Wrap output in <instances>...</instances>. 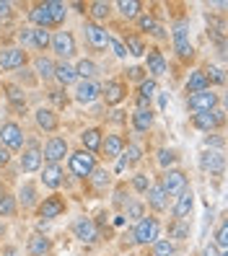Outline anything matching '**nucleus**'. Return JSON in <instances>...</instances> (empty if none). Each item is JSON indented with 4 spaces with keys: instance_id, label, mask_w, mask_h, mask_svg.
<instances>
[{
    "instance_id": "obj_55",
    "label": "nucleus",
    "mask_w": 228,
    "mask_h": 256,
    "mask_svg": "<svg viewBox=\"0 0 228 256\" xmlns=\"http://www.w3.org/2000/svg\"><path fill=\"white\" fill-rule=\"evenodd\" d=\"M223 142H225L223 138H207V140H205L207 148H223Z\"/></svg>"
},
{
    "instance_id": "obj_6",
    "label": "nucleus",
    "mask_w": 228,
    "mask_h": 256,
    "mask_svg": "<svg viewBox=\"0 0 228 256\" xmlns=\"http://www.w3.org/2000/svg\"><path fill=\"white\" fill-rule=\"evenodd\" d=\"M187 106H189L194 114L215 112V106H218V94H212V91H200V94H192V96L187 98Z\"/></svg>"
},
{
    "instance_id": "obj_58",
    "label": "nucleus",
    "mask_w": 228,
    "mask_h": 256,
    "mask_svg": "<svg viewBox=\"0 0 228 256\" xmlns=\"http://www.w3.org/2000/svg\"><path fill=\"white\" fill-rule=\"evenodd\" d=\"M8 13H11V3H0V18L8 16Z\"/></svg>"
},
{
    "instance_id": "obj_36",
    "label": "nucleus",
    "mask_w": 228,
    "mask_h": 256,
    "mask_svg": "<svg viewBox=\"0 0 228 256\" xmlns=\"http://www.w3.org/2000/svg\"><path fill=\"white\" fill-rule=\"evenodd\" d=\"M19 202H21L24 207H34V204H37V189H34L32 182H26V184L19 189Z\"/></svg>"
},
{
    "instance_id": "obj_22",
    "label": "nucleus",
    "mask_w": 228,
    "mask_h": 256,
    "mask_svg": "<svg viewBox=\"0 0 228 256\" xmlns=\"http://www.w3.org/2000/svg\"><path fill=\"white\" fill-rule=\"evenodd\" d=\"M34 122H37V127H39V130H44V132H55V130L60 127L57 114H55L52 109H44V106L34 112Z\"/></svg>"
},
{
    "instance_id": "obj_29",
    "label": "nucleus",
    "mask_w": 228,
    "mask_h": 256,
    "mask_svg": "<svg viewBox=\"0 0 228 256\" xmlns=\"http://www.w3.org/2000/svg\"><path fill=\"white\" fill-rule=\"evenodd\" d=\"M52 78H57L63 86H73L75 80H78V75H75V68L68 65L65 60H63V62H57V65H55V75H52Z\"/></svg>"
},
{
    "instance_id": "obj_42",
    "label": "nucleus",
    "mask_w": 228,
    "mask_h": 256,
    "mask_svg": "<svg viewBox=\"0 0 228 256\" xmlns=\"http://www.w3.org/2000/svg\"><path fill=\"white\" fill-rule=\"evenodd\" d=\"M32 42H34L37 50H47L50 42H52V36H50L47 28H34V32H32Z\"/></svg>"
},
{
    "instance_id": "obj_5",
    "label": "nucleus",
    "mask_w": 228,
    "mask_h": 256,
    "mask_svg": "<svg viewBox=\"0 0 228 256\" xmlns=\"http://www.w3.org/2000/svg\"><path fill=\"white\" fill-rule=\"evenodd\" d=\"M29 62V54L21 47H3L0 50V70H21Z\"/></svg>"
},
{
    "instance_id": "obj_24",
    "label": "nucleus",
    "mask_w": 228,
    "mask_h": 256,
    "mask_svg": "<svg viewBox=\"0 0 228 256\" xmlns=\"http://www.w3.org/2000/svg\"><path fill=\"white\" fill-rule=\"evenodd\" d=\"M101 140H104V132L91 127V130H83L81 132V142H83V150H88V153H96V150H101Z\"/></svg>"
},
{
    "instance_id": "obj_48",
    "label": "nucleus",
    "mask_w": 228,
    "mask_h": 256,
    "mask_svg": "<svg viewBox=\"0 0 228 256\" xmlns=\"http://www.w3.org/2000/svg\"><path fill=\"white\" fill-rule=\"evenodd\" d=\"M215 246L225 254V246H228V225H225V222H220V228H218V233H215Z\"/></svg>"
},
{
    "instance_id": "obj_38",
    "label": "nucleus",
    "mask_w": 228,
    "mask_h": 256,
    "mask_svg": "<svg viewBox=\"0 0 228 256\" xmlns=\"http://www.w3.org/2000/svg\"><path fill=\"white\" fill-rule=\"evenodd\" d=\"M184 240V238H189V225H187V220H174L171 222V228H169V240Z\"/></svg>"
},
{
    "instance_id": "obj_7",
    "label": "nucleus",
    "mask_w": 228,
    "mask_h": 256,
    "mask_svg": "<svg viewBox=\"0 0 228 256\" xmlns=\"http://www.w3.org/2000/svg\"><path fill=\"white\" fill-rule=\"evenodd\" d=\"M24 130L16 122H6L0 127V142L6 145V150H21L24 148Z\"/></svg>"
},
{
    "instance_id": "obj_37",
    "label": "nucleus",
    "mask_w": 228,
    "mask_h": 256,
    "mask_svg": "<svg viewBox=\"0 0 228 256\" xmlns=\"http://www.w3.org/2000/svg\"><path fill=\"white\" fill-rule=\"evenodd\" d=\"M34 65H37V72H39V78H44V80H50L52 78V75H55V62H52V60L50 57H37L34 60Z\"/></svg>"
},
{
    "instance_id": "obj_23",
    "label": "nucleus",
    "mask_w": 228,
    "mask_h": 256,
    "mask_svg": "<svg viewBox=\"0 0 228 256\" xmlns=\"http://www.w3.org/2000/svg\"><path fill=\"white\" fill-rule=\"evenodd\" d=\"M166 70H169V65H166V60L158 50H148V65H145V72L153 75V80L161 78V75H166Z\"/></svg>"
},
{
    "instance_id": "obj_16",
    "label": "nucleus",
    "mask_w": 228,
    "mask_h": 256,
    "mask_svg": "<svg viewBox=\"0 0 228 256\" xmlns=\"http://www.w3.org/2000/svg\"><path fill=\"white\" fill-rule=\"evenodd\" d=\"M101 96V86L96 80H81L75 86V101L78 104H94Z\"/></svg>"
},
{
    "instance_id": "obj_39",
    "label": "nucleus",
    "mask_w": 228,
    "mask_h": 256,
    "mask_svg": "<svg viewBox=\"0 0 228 256\" xmlns=\"http://www.w3.org/2000/svg\"><path fill=\"white\" fill-rule=\"evenodd\" d=\"M16 210H19L16 197H11V194H3V197H0V218H13Z\"/></svg>"
},
{
    "instance_id": "obj_10",
    "label": "nucleus",
    "mask_w": 228,
    "mask_h": 256,
    "mask_svg": "<svg viewBox=\"0 0 228 256\" xmlns=\"http://www.w3.org/2000/svg\"><path fill=\"white\" fill-rule=\"evenodd\" d=\"M50 47L68 62V57L75 54V36H73L70 32H55V34H52V42H50Z\"/></svg>"
},
{
    "instance_id": "obj_31",
    "label": "nucleus",
    "mask_w": 228,
    "mask_h": 256,
    "mask_svg": "<svg viewBox=\"0 0 228 256\" xmlns=\"http://www.w3.org/2000/svg\"><path fill=\"white\" fill-rule=\"evenodd\" d=\"M117 10H119V16H122V18L132 21V18L140 16L143 6L138 3V0H119V3H117Z\"/></svg>"
},
{
    "instance_id": "obj_61",
    "label": "nucleus",
    "mask_w": 228,
    "mask_h": 256,
    "mask_svg": "<svg viewBox=\"0 0 228 256\" xmlns=\"http://www.w3.org/2000/svg\"><path fill=\"white\" fill-rule=\"evenodd\" d=\"M3 256H19V251L13 248V246H6V248H3Z\"/></svg>"
},
{
    "instance_id": "obj_51",
    "label": "nucleus",
    "mask_w": 228,
    "mask_h": 256,
    "mask_svg": "<svg viewBox=\"0 0 228 256\" xmlns=\"http://www.w3.org/2000/svg\"><path fill=\"white\" fill-rule=\"evenodd\" d=\"M127 202H130L127 189L125 186H117V192H114V207H127Z\"/></svg>"
},
{
    "instance_id": "obj_33",
    "label": "nucleus",
    "mask_w": 228,
    "mask_h": 256,
    "mask_svg": "<svg viewBox=\"0 0 228 256\" xmlns=\"http://www.w3.org/2000/svg\"><path fill=\"white\" fill-rule=\"evenodd\" d=\"M125 50H127V54H132V57H143L148 50H145V42L138 36V34H125Z\"/></svg>"
},
{
    "instance_id": "obj_27",
    "label": "nucleus",
    "mask_w": 228,
    "mask_h": 256,
    "mask_svg": "<svg viewBox=\"0 0 228 256\" xmlns=\"http://www.w3.org/2000/svg\"><path fill=\"white\" fill-rule=\"evenodd\" d=\"M52 248V240L50 238H44V236H32L29 238V256H47Z\"/></svg>"
},
{
    "instance_id": "obj_59",
    "label": "nucleus",
    "mask_w": 228,
    "mask_h": 256,
    "mask_svg": "<svg viewBox=\"0 0 228 256\" xmlns=\"http://www.w3.org/2000/svg\"><path fill=\"white\" fill-rule=\"evenodd\" d=\"M8 158H11V153L3 148V150H0V166H6V163H8Z\"/></svg>"
},
{
    "instance_id": "obj_54",
    "label": "nucleus",
    "mask_w": 228,
    "mask_h": 256,
    "mask_svg": "<svg viewBox=\"0 0 228 256\" xmlns=\"http://www.w3.org/2000/svg\"><path fill=\"white\" fill-rule=\"evenodd\" d=\"M127 78L143 83V80H145V70H143V68H130V70H127Z\"/></svg>"
},
{
    "instance_id": "obj_14",
    "label": "nucleus",
    "mask_w": 228,
    "mask_h": 256,
    "mask_svg": "<svg viewBox=\"0 0 228 256\" xmlns=\"http://www.w3.org/2000/svg\"><path fill=\"white\" fill-rule=\"evenodd\" d=\"M225 122V116H223V112H205V114H192V124L197 127V130H202V132H210V130H215V127H220Z\"/></svg>"
},
{
    "instance_id": "obj_21",
    "label": "nucleus",
    "mask_w": 228,
    "mask_h": 256,
    "mask_svg": "<svg viewBox=\"0 0 228 256\" xmlns=\"http://www.w3.org/2000/svg\"><path fill=\"white\" fill-rule=\"evenodd\" d=\"M42 184L47 189H60V186H63V168H60V163H47V166H44Z\"/></svg>"
},
{
    "instance_id": "obj_60",
    "label": "nucleus",
    "mask_w": 228,
    "mask_h": 256,
    "mask_svg": "<svg viewBox=\"0 0 228 256\" xmlns=\"http://www.w3.org/2000/svg\"><path fill=\"white\" fill-rule=\"evenodd\" d=\"M205 256H225V254H218L215 246H207V248H205Z\"/></svg>"
},
{
    "instance_id": "obj_56",
    "label": "nucleus",
    "mask_w": 228,
    "mask_h": 256,
    "mask_svg": "<svg viewBox=\"0 0 228 256\" xmlns=\"http://www.w3.org/2000/svg\"><path fill=\"white\" fill-rule=\"evenodd\" d=\"M19 78H21V80H26L29 86H34V83H37V80L32 78V75H29V70H26V68H21V72H19Z\"/></svg>"
},
{
    "instance_id": "obj_20",
    "label": "nucleus",
    "mask_w": 228,
    "mask_h": 256,
    "mask_svg": "<svg viewBox=\"0 0 228 256\" xmlns=\"http://www.w3.org/2000/svg\"><path fill=\"white\" fill-rule=\"evenodd\" d=\"M145 194H148V204L153 207L156 212H166V210H169V194L161 189V184H150V189Z\"/></svg>"
},
{
    "instance_id": "obj_41",
    "label": "nucleus",
    "mask_w": 228,
    "mask_h": 256,
    "mask_svg": "<svg viewBox=\"0 0 228 256\" xmlns=\"http://www.w3.org/2000/svg\"><path fill=\"white\" fill-rule=\"evenodd\" d=\"M174 254H176V246L169 238H158L153 244V256H174Z\"/></svg>"
},
{
    "instance_id": "obj_9",
    "label": "nucleus",
    "mask_w": 228,
    "mask_h": 256,
    "mask_svg": "<svg viewBox=\"0 0 228 256\" xmlns=\"http://www.w3.org/2000/svg\"><path fill=\"white\" fill-rule=\"evenodd\" d=\"M73 233L75 238L81 240V244H96L99 240V228H96V222L91 220V218H78L73 222Z\"/></svg>"
},
{
    "instance_id": "obj_3",
    "label": "nucleus",
    "mask_w": 228,
    "mask_h": 256,
    "mask_svg": "<svg viewBox=\"0 0 228 256\" xmlns=\"http://www.w3.org/2000/svg\"><path fill=\"white\" fill-rule=\"evenodd\" d=\"M171 42H174V50L181 60H189L194 57V47H192V42H189V26L181 21L174 26V32H171Z\"/></svg>"
},
{
    "instance_id": "obj_47",
    "label": "nucleus",
    "mask_w": 228,
    "mask_h": 256,
    "mask_svg": "<svg viewBox=\"0 0 228 256\" xmlns=\"http://www.w3.org/2000/svg\"><path fill=\"white\" fill-rule=\"evenodd\" d=\"M132 189H135V192H140V194H145V192L150 189V178H148V174H135V176H132Z\"/></svg>"
},
{
    "instance_id": "obj_28",
    "label": "nucleus",
    "mask_w": 228,
    "mask_h": 256,
    "mask_svg": "<svg viewBox=\"0 0 228 256\" xmlns=\"http://www.w3.org/2000/svg\"><path fill=\"white\" fill-rule=\"evenodd\" d=\"M132 127L138 132H148L153 127V112L150 109H135L132 112Z\"/></svg>"
},
{
    "instance_id": "obj_63",
    "label": "nucleus",
    "mask_w": 228,
    "mask_h": 256,
    "mask_svg": "<svg viewBox=\"0 0 228 256\" xmlns=\"http://www.w3.org/2000/svg\"><path fill=\"white\" fill-rule=\"evenodd\" d=\"M166 101H169V98H166V94H161V98H158V106L161 109H166Z\"/></svg>"
},
{
    "instance_id": "obj_18",
    "label": "nucleus",
    "mask_w": 228,
    "mask_h": 256,
    "mask_svg": "<svg viewBox=\"0 0 228 256\" xmlns=\"http://www.w3.org/2000/svg\"><path fill=\"white\" fill-rule=\"evenodd\" d=\"M194 210V194L189 189H184L176 197V204H174V220H187Z\"/></svg>"
},
{
    "instance_id": "obj_62",
    "label": "nucleus",
    "mask_w": 228,
    "mask_h": 256,
    "mask_svg": "<svg viewBox=\"0 0 228 256\" xmlns=\"http://www.w3.org/2000/svg\"><path fill=\"white\" fill-rule=\"evenodd\" d=\"M127 168V158L122 156V158H119V163H117V171H125Z\"/></svg>"
},
{
    "instance_id": "obj_25",
    "label": "nucleus",
    "mask_w": 228,
    "mask_h": 256,
    "mask_svg": "<svg viewBox=\"0 0 228 256\" xmlns=\"http://www.w3.org/2000/svg\"><path fill=\"white\" fill-rule=\"evenodd\" d=\"M200 91H210V80L205 70H192L187 78V94H200Z\"/></svg>"
},
{
    "instance_id": "obj_1",
    "label": "nucleus",
    "mask_w": 228,
    "mask_h": 256,
    "mask_svg": "<svg viewBox=\"0 0 228 256\" xmlns=\"http://www.w3.org/2000/svg\"><path fill=\"white\" fill-rule=\"evenodd\" d=\"M158 230H161V225L156 218H140L138 222H135V230L130 233L135 244H140V246H148V244H156L158 240Z\"/></svg>"
},
{
    "instance_id": "obj_53",
    "label": "nucleus",
    "mask_w": 228,
    "mask_h": 256,
    "mask_svg": "<svg viewBox=\"0 0 228 256\" xmlns=\"http://www.w3.org/2000/svg\"><path fill=\"white\" fill-rule=\"evenodd\" d=\"M32 32H34V28H21V32H19L21 50H24V47H29V44H34V42H32Z\"/></svg>"
},
{
    "instance_id": "obj_57",
    "label": "nucleus",
    "mask_w": 228,
    "mask_h": 256,
    "mask_svg": "<svg viewBox=\"0 0 228 256\" xmlns=\"http://www.w3.org/2000/svg\"><path fill=\"white\" fill-rule=\"evenodd\" d=\"M50 96H52V101H57V104H68V96H63V91H52Z\"/></svg>"
},
{
    "instance_id": "obj_45",
    "label": "nucleus",
    "mask_w": 228,
    "mask_h": 256,
    "mask_svg": "<svg viewBox=\"0 0 228 256\" xmlns=\"http://www.w3.org/2000/svg\"><path fill=\"white\" fill-rule=\"evenodd\" d=\"M179 160V156H176V150H171V148H163V150H158V163L163 166L166 171L171 168V166Z\"/></svg>"
},
{
    "instance_id": "obj_19",
    "label": "nucleus",
    "mask_w": 228,
    "mask_h": 256,
    "mask_svg": "<svg viewBox=\"0 0 228 256\" xmlns=\"http://www.w3.org/2000/svg\"><path fill=\"white\" fill-rule=\"evenodd\" d=\"M200 168L207 171V174H223L225 158L220 153H215V150H205V153L200 156Z\"/></svg>"
},
{
    "instance_id": "obj_12",
    "label": "nucleus",
    "mask_w": 228,
    "mask_h": 256,
    "mask_svg": "<svg viewBox=\"0 0 228 256\" xmlns=\"http://www.w3.org/2000/svg\"><path fill=\"white\" fill-rule=\"evenodd\" d=\"M86 39L94 50H104L106 44H109V32L101 26V24H94V21H86Z\"/></svg>"
},
{
    "instance_id": "obj_32",
    "label": "nucleus",
    "mask_w": 228,
    "mask_h": 256,
    "mask_svg": "<svg viewBox=\"0 0 228 256\" xmlns=\"http://www.w3.org/2000/svg\"><path fill=\"white\" fill-rule=\"evenodd\" d=\"M88 13H91V18L96 21H104V18H109V13H112V3H106V0H94V3H88Z\"/></svg>"
},
{
    "instance_id": "obj_15",
    "label": "nucleus",
    "mask_w": 228,
    "mask_h": 256,
    "mask_svg": "<svg viewBox=\"0 0 228 256\" xmlns=\"http://www.w3.org/2000/svg\"><path fill=\"white\" fill-rule=\"evenodd\" d=\"M125 153V138L122 134H106V138L101 140V156L106 160H114Z\"/></svg>"
},
{
    "instance_id": "obj_44",
    "label": "nucleus",
    "mask_w": 228,
    "mask_h": 256,
    "mask_svg": "<svg viewBox=\"0 0 228 256\" xmlns=\"http://www.w3.org/2000/svg\"><path fill=\"white\" fill-rule=\"evenodd\" d=\"M156 91H158L156 80H153V78H145V80L138 86V98H145V101H150V96H153Z\"/></svg>"
},
{
    "instance_id": "obj_17",
    "label": "nucleus",
    "mask_w": 228,
    "mask_h": 256,
    "mask_svg": "<svg viewBox=\"0 0 228 256\" xmlns=\"http://www.w3.org/2000/svg\"><path fill=\"white\" fill-rule=\"evenodd\" d=\"M39 166H42V148L37 142H32L21 156V171L34 174V171H39Z\"/></svg>"
},
{
    "instance_id": "obj_40",
    "label": "nucleus",
    "mask_w": 228,
    "mask_h": 256,
    "mask_svg": "<svg viewBox=\"0 0 228 256\" xmlns=\"http://www.w3.org/2000/svg\"><path fill=\"white\" fill-rule=\"evenodd\" d=\"M135 21H138V26H140V32H148V34H153L156 28L161 26V24L156 21V16H153V13H140V16L135 18Z\"/></svg>"
},
{
    "instance_id": "obj_64",
    "label": "nucleus",
    "mask_w": 228,
    "mask_h": 256,
    "mask_svg": "<svg viewBox=\"0 0 228 256\" xmlns=\"http://www.w3.org/2000/svg\"><path fill=\"white\" fill-rule=\"evenodd\" d=\"M3 233H6V225H3V222H0V238H3Z\"/></svg>"
},
{
    "instance_id": "obj_46",
    "label": "nucleus",
    "mask_w": 228,
    "mask_h": 256,
    "mask_svg": "<svg viewBox=\"0 0 228 256\" xmlns=\"http://www.w3.org/2000/svg\"><path fill=\"white\" fill-rule=\"evenodd\" d=\"M125 148H127V153H122V156L127 158V166L140 163V158H143V150H140L138 145H132V142H125Z\"/></svg>"
},
{
    "instance_id": "obj_34",
    "label": "nucleus",
    "mask_w": 228,
    "mask_h": 256,
    "mask_svg": "<svg viewBox=\"0 0 228 256\" xmlns=\"http://www.w3.org/2000/svg\"><path fill=\"white\" fill-rule=\"evenodd\" d=\"M96 72H99V68H96L94 60H81V62L75 65V75H78L81 80H94Z\"/></svg>"
},
{
    "instance_id": "obj_26",
    "label": "nucleus",
    "mask_w": 228,
    "mask_h": 256,
    "mask_svg": "<svg viewBox=\"0 0 228 256\" xmlns=\"http://www.w3.org/2000/svg\"><path fill=\"white\" fill-rule=\"evenodd\" d=\"M29 18L37 28H50L52 26V18H50V10H47V3H37L32 10H29Z\"/></svg>"
},
{
    "instance_id": "obj_49",
    "label": "nucleus",
    "mask_w": 228,
    "mask_h": 256,
    "mask_svg": "<svg viewBox=\"0 0 228 256\" xmlns=\"http://www.w3.org/2000/svg\"><path fill=\"white\" fill-rule=\"evenodd\" d=\"M125 210H127V215H125V218H130V220H135V222L143 218V204H140V202H127Z\"/></svg>"
},
{
    "instance_id": "obj_13",
    "label": "nucleus",
    "mask_w": 228,
    "mask_h": 256,
    "mask_svg": "<svg viewBox=\"0 0 228 256\" xmlns=\"http://www.w3.org/2000/svg\"><path fill=\"white\" fill-rule=\"evenodd\" d=\"M37 212H39L42 220H55V218H60L65 212V200L57 197V194H55V197H44V202L39 204Z\"/></svg>"
},
{
    "instance_id": "obj_35",
    "label": "nucleus",
    "mask_w": 228,
    "mask_h": 256,
    "mask_svg": "<svg viewBox=\"0 0 228 256\" xmlns=\"http://www.w3.org/2000/svg\"><path fill=\"white\" fill-rule=\"evenodd\" d=\"M47 10H50V18H52V26H60L68 16V6L60 3V0H50L47 3Z\"/></svg>"
},
{
    "instance_id": "obj_43",
    "label": "nucleus",
    "mask_w": 228,
    "mask_h": 256,
    "mask_svg": "<svg viewBox=\"0 0 228 256\" xmlns=\"http://www.w3.org/2000/svg\"><path fill=\"white\" fill-rule=\"evenodd\" d=\"M88 178H91V184H94L99 192H104L106 186H109V171H104V168H94V174H91Z\"/></svg>"
},
{
    "instance_id": "obj_30",
    "label": "nucleus",
    "mask_w": 228,
    "mask_h": 256,
    "mask_svg": "<svg viewBox=\"0 0 228 256\" xmlns=\"http://www.w3.org/2000/svg\"><path fill=\"white\" fill-rule=\"evenodd\" d=\"M6 98L11 101V106L16 112H26V96H24V88L19 86H6Z\"/></svg>"
},
{
    "instance_id": "obj_2",
    "label": "nucleus",
    "mask_w": 228,
    "mask_h": 256,
    "mask_svg": "<svg viewBox=\"0 0 228 256\" xmlns=\"http://www.w3.org/2000/svg\"><path fill=\"white\" fill-rule=\"evenodd\" d=\"M94 168H96V156L94 153H88V150H78V153L70 156V171H73V176L88 178L91 174H94Z\"/></svg>"
},
{
    "instance_id": "obj_50",
    "label": "nucleus",
    "mask_w": 228,
    "mask_h": 256,
    "mask_svg": "<svg viewBox=\"0 0 228 256\" xmlns=\"http://www.w3.org/2000/svg\"><path fill=\"white\" fill-rule=\"evenodd\" d=\"M205 75H207V80L218 83V86H223V83H225V75H223V70H220V68H210V70H205Z\"/></svg>"
},
{
    "instance_id": "obj_52",
    "label": "nucleus",
    "mask_w": 228,
    "mask_h": 256,
    "mask_svg": "<svg viewBox=\"0 0 228 256\" xmlns=\"http://www.w3.org/2000/svg\"><path fill=\"white\" fill-rule=\"evenodd\" d=\"M109 47L114 50L117 57H127V50H125V44L119 42V39H112V36H109Z\"/></svg>"
},
{
    "instance_id": "obj_4",
    "label": "nucleus",
    "mask_w": 228,
    "mask_h": 256,
    "mask_svg": "<svg viewBox=\"0 0 228 256\" xmlns=\"http://www.w3.org/2000/svg\"><path fill=\"white\" fill-rule=\"evenodd\" d=\"M161 189L169 194V197H179V194L187 189V174L179 171V168H169L161 178Z\"/></svg>"
},
{
    "instance_id": "obj_8",
    "label": "nucleus",
    "mask_w": 228,
    "mask_h": 256,
    "mask_svg": "<svg viewBox=\"0 0 228 256\" xmlns=\"http://www.w3.org/2000/svg\"><path fill=\"white\" fill-rule=\"evenodd\" d=\"M101 96L106 101V106H117V104H122L127 98V83H122V80H106L101 86Z\"/></svg>"
},
{
    "instance_id": "obj_11",
    "label": "nucleus",
    "mask_w": 228,
    "mask_h": 256,
    "mask_svg": "<svg viewBox=\"0 0 228 256\" xmlns=\"http://www.w3.org/2000/svg\"><path fill=\"white\" fill-rule=\"evenodd\" d=\"M65 156H68V140L65 138H50L42 150V158L47 163H60Z\"/></svg>"
}]
</instances>
